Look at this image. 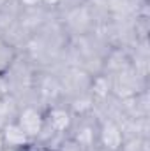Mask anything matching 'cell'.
Listing matches in <instances>:
<instances>
[{"instance_id": "cell-4", "label": "cell", "mask_w": 150, "mask_h": 151, "mask_svg": "<svg viewBox=\"0 0 150 151\" xmlns=\"http://www.w3.org/2000/svg\"><path fill=\"white\" fill-rule=\"evenodd\" d=\"M16 123L28 135V139L36 142L44 130V109L37 104H21L16 116Z\"/></svg>"}, {"instance_id": "cell-5", "label": "cell", "mask_w": 150, "mask_h": 151, "mask_svg": "<svg viewBox=\"0 0 150 151\" xmlns=\"http://www.w3.org/2000/svg\"><path fill=\"white\" fill-rule=\"evenodd\" d=\"M97 127H99V118L95 113L81 114L76 116L74 123L69 130V137H73L76 142H79L85 150L97 146Z\"/></svg>"}, {"instance_id": "cell-7", "label": "cell", "mask_w": 150, "mask_h": 151, "mask_svg": "<svg viewBox=\"0 0 150 151\" xmlns=\"http://www.w3.org/2000/svg\"><path fill=\"white\" fill-rule=\"evenodd\" d=\"M18 111H20V102L9 93L4 95L0 99V128H4L5 125L16 121Z\"/></svg>"}, {"instance_id": "cell-2", "label": "cell", "mask_w": 150, "mask_h": 151, "mask_svg": "<svg viewBox=\"0 0 150 151\" xmlns=\"http://www.w3.org/2000/svg\"><path fill=\"white\" fill-rule=\"evenodd\" d=\"M108 77L111 83V95L118 100L131 99L147 90V76L138 72L133 65L127 69H122L115 74H110Z\"/></svg>"}, {"instance_id": "cell-11", "label": "cell", "mask_w": 150, "mask_h": 151, "mask_svg": "<svg viewBox=\"0 0 150 151\" xmlns=\"http://www.w3.org/2000/svg\"><path fill=\"white\" fill-rule=\"evenodd\" d=\"M0 151H27V150H20V148H7V146H5V148H2Z\"/></svg>"}, {"instance_id": "cell-3", "label": "cell", "mask_w": 150, "mask_h": 151, "mask_svg": "<svg viewBox=\"0 0 150 151\" xmlns=\"http://www.w3.org/2000/svg\"><path fill=\"white\" fill-rule=\"evenodd\" d=\"M124 142V130L120 119L115 116L99 118L97 127V148L103 151H120Z\"/></svg>"}, {"instance_id": "cell-6", "label": "cell", "mask_w": 150, "mask_h": 151, "mask_svg": "<svg viewBox=\"0 0 150 151\" xmlns=\"http://www.w3.org/2000/svg\"><path fill=\"white\" fill-rule=\"evenodd\" d=\"M2 134H4V144L7 148H20V150H27L32 141L28 139V135L20 128V125L16 121L5 125L2 128Z\"/></svg>"}, {"instance_id": "cell-12", "label": "cell", "mask_w": 150, "mask_h": 151, "mask_svg": "<svg viewBox=\"0 0 150 151\" xmlns=\"http://www.w3.org/2000/svg\"><path fill=\"white\" fill-rule=\"evenodd\" d=\"M2 148H5V144H4V134H2V128H0V150Z\"/></svg>"}, {"instance_id": "cell-8", "label": "cell", "mask_w": 150, "mask_h": 151, "mask_svg": "<svg viewBox=\"0 0 150 151\" xmlns=\"http://www.w3.org/2000/svg\"><path fill=\"white\" fill-rule=\"evenodd\" d=\"M18 55H20V51L16 47H12L5 39L0 37V76L12 65V62L18 58Z\"/></svg>"}, {"instance_id": "cell-9", "label": "cell", "mask_w": 150, "mask_h": 151, "mask_svg": "<svg viewBox=\"0 0 150 151\" xmlns=\"http://www.w3.org/2000/svg\"><path fill=\"white\" fill-rule=\"evenodd\" d=\"M120 151H149V137L125 135Z\"/></svg>"}, {"instance_id": "cell-13", "label": "cell", "mask_w": 150, "mask_h": 151, "mask_svg": "<svg viewBox=\"0 0 150 151\" xmlns=\"http://www.w3.org/2000/svg\"><path fill=\"white\" fill-rule=\"evenodd\" d=\"M87 151H103L101 148H97V146H94V148H88Z\"/></svg>"}, {"instance_id": "cell-10", "label": "cell", "mask_w": 150, "mask_h": 151, "mask_svg": "<svg viewBox=\"0 0 150 151\" xmlns=\"http://www.w3.org/2000/svg\"><path fill=\"white\" fill-rule=\"evenodd\" d=\"M4 95H7V90H5V84H4V79H2V76H0V99H2Z\"/></svg>"}, {"instance_id": "cell-1", "label": "cell", "mask_w": 150, "mask_h": 151, "mask_svg": "<svg viewBox=\"0 0 150 151\" xmlns=\"http://www.w3.org/2000/svg\"><path fill=\"white\" fill-rule=\"evenodd\" d=\"M57 18H58L62 28L66 30V34H67L69 37L88 35V34H92V32L97 28V25H99L95 14H94L92 9L87 5V2L81 4V5H78V7H73V9L66 11V12H62V14H58Z\"/></svg>"}]
</instances>
